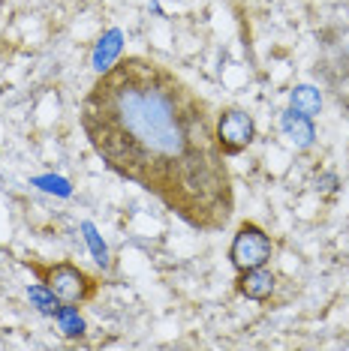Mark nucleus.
Returning a JSON list of instances; mask_svg holds the SVG:
<instances>
[{"label":"nucleus","instance_id":"obj_4","mask_svg":"<svg viewBox=\"0 0 349 351\" xmlns=\"http://www.w3.org/2000/svg\"><path fill=\"white\" fill-rule=\"evenodd\" d=\"M256 138V123L247 111L241 108H223L217 114V141L223 147L226 156H235L241 150H247Z\"/></svg>","mask_w":349,"mask_h":351},{"label":"nucleus","instance_id":"obj_7","mask_svg":"<svg viewBox=\"0 0 349 351\" xmlns=\"http://www.w3.org/2000/svg\"><path fill=\"white\" fill-rule=\"evenodd\" d=\"M283 132L295 141L298 147H307L313 141V126H311V117L298 114V111H286L283 114Z\"/></svg>","mask_w":349,"mask_h":351},{"label":"nucleus","instance_id":"obj_2","mask_svg":"<svg viewBox=\"0 0 349 351\" xmlns=\"http://www.w3.org/2000/svg\"><path fill=\"white\" fill-rule=\"evenodd\" d=\"M30 270L39 276V282L49 285V291L58 298L60 303H82L87 298L97 294V279L91 274H85L73 261H58V265H30Z\"/></svg>","mask_w":349,"mask_h":351},{"label":"nucleus","instance_id":"obj_8","mask_svg":"<svg viewBox=\"0 0 349 351\" xmlns=\"http://www.w3.org/2000/svg\"><path fill=\"white\" fill-rule=\"evenodd\" d=\"M319 108H322L319 90H313V87H307V84H298L295 90H292V111H298V114H304V117H316Z\"/></svg>","mask_w":349,"mask_h":351},{"label":"nucleus","instance_id":"obj_6","mask_svg":"<svg viewBox=\"0 0 349 351\" xmlns=\"http://www.w3.org/2000/svg\"><path fill=\"white\" fill-rule=\"evenodd\" d=\"M54 322H58L60 327V333L67 339H78V337H85V318L78 315V309H76V303H60L58 306V313H54Z\"/></svg>","mask_w":349,"mask_h":351},{"label":"nucleus","instance_id":"obj_11","mask_svg":"<svg viewBox=\"0 0 349 351\" xmlns=\"http://www.w3.org/2000/svg\"><path fill=\"white\" fill-rule=\"evenodd\" d=\"M85 231H87V241H91L93 252H97V261H100V265H109V258H106V246H100L97 234H93V226H85Z\"/></svg>","mask_w":349,"mask_h":351},{"label":"nucleus","instance_id":"obj_3","mask_svg":"<svg viewBox=\"0 0 349 351\" xmlns=\"http://www.w3.org/2000/svg\"><path fill=\"white\" fill-rule=\"evenodd\" d=\"M271 250L274 246L265 228H259L256 222H241L232 237V246H229V261L238 274L250 267H265L271 261Z\"/></svg>","mask_w":349,"mask_h":351},{"label":"nucleus","instance_id":"obj_5","mask_svg":"<svg viewBox=\"0 0 349 351\" xmlns=\"http://www.w3.org/2000/svg\"><path fill=\"white\" fill-rule=\"evenodd\" d=\"M274 282L277 279L268 267H250V270H241V274H238L235 289L247 300H268L274 294Z\"/></svg>","mask_w":349,"mask_h":351},{"label":"nucleus","instance_id":"obj_1","mask_svg":"<svg viewBox=\"0 0 349 351\" xmlns=\"http://www.w3.org/2000/svg\"><path fill=\"white\" fill-rule=\"evenodd\" d=\"M82 132L106 169L136 183L196 231H223L235 186L217 141V114L172 66L126 54L82 99Z\"/></svg>","mask_w":349,"mask_h":351},{"label":"nucleus","instance_id":"obj_9","mask_svg":"<svg viewBox=\"0 0 349 351\" xmlns=\"http://www.w3.org/2000/svg\"><path fill=\"white\" fill-rule=\"evenodd\" d=\"M27 298L34 300V306L39 309V313H45V315H52V318H54V313H58V306H60V300L49 291V285H45V282L30 285V289H27Z\"/></svg>","mask_w":349,"mask_h":351},{"label":"nucleus","instance_id":"obj_10","mask_svg":"<svg viewBox=\"0 0 349 351\" xmlns=\"http://www.w3.org/2000/svg\"><path fill=\"white\" fill-rule=\"evenodd\" d=\"M117 39H121V34H117V30H112V34H109V39H106V49H102L100 45V51H97V69L102 73V69H109L112 66V58H115V51L121 49V43H117Z\"/></svg>","mask_w":349,"mask_h":351}]
</instances>
